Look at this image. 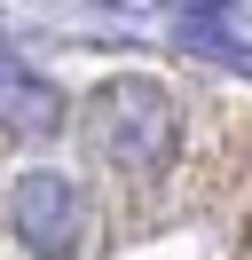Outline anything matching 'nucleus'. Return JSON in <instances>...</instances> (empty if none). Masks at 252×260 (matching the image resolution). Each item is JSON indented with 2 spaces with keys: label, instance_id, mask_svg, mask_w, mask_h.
Listing matches in <instances>:
<instances>
[{
  "label": "nucleus",
  "instance_id": "nucleus-6",
  "mask_svg": "<svg viewBox=\"0 0 252 260\" xmlns=\"http://www.w3.org/2000/svg\"><path fill=\"white\" fill-rule=\"evenodd\" d=\"M8 71H16V55H8V48H0V79H8Z\"/></svg>",
  "mask_w": 252,
  "mask_h": 260
},
{
  "label": "nucleus",
  "instance_id": "nucleus-4",
  "mask_svg": "<svg viewBox=\"0 0 252 260\" xmlns=\"http://www.w3.org/2000/svg\"><path fill=\"white\" fill-rule=\"evenodd\" d=\"M181 48H189V55H205V63H229V71H244V79H252V48L229 32V16H181Z\"/></svg>",
  "mask_w": 252,
  "mask_h": 260
},
{
  "label": "nucleus",
  "instance_id": "nucleus-2",
  "mask_svg": "<svg viewBox=\"0 0 252 260\" xmlns=\"http://www.w3.org/2000/svg\"><path fill=\"white\" fill-rule=\"evenodd\" d=\"M87 221H94L87 189L71 174H55V166H32V174L8 181V229H16V244L32 260H71L87 244Z\"/></svg>",
  "mask_w": 252,
  "mask_h": 260
},
{
  "label": "nucleus",
  "instance_id": "nucleus-3",
  "mask_svg": "<svg viewBox=\"0 0 252 260\" xmlns=\"http://www.w3.org/2000/svg\"><path fill=\"white\" fill-rule=\"evenodd\" d=\"M63 118H71V103H63L55 79H40V71H24V63L0 79V126H8V134L47 142V134H63Z\"/></svg>",
  "mask_w": 252,
  "mask_h": 260
},
{
  "label": "nucleus",
  "instance_id": "nucleus-5",
  "mask_svg": "<svg viewBox=\"0 0 252 260\" xmlns=\"http://www.w3.org/2000/svg\"><path fill=\"white\" fill-rule=\"evenodd\" d=\"M181 16H229V0H181Z\"/></svg>",
  "mask_w": 252,
  "mask_h": 260
},
{
  "label": "nucleus",
  "instance_id": "nucleus-1",
  "mask_svg": "<svg viewBox=\"0 0 252 260\" xmlns=\"http://www.w3.org/2000/svg\"><path fill=\"white\" fill-rule=\"evenodd\" d=\"M87 142L103 166H118V174L150 181L173 166V142H181V111H173L166 79H150V71H126V79H103L87 95Z\"/></svg>",
  "mask_w": 252,
  "mask_h": 260
}]
</instances>
